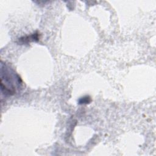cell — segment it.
Returning <instances> with one entry per match:
<instances>
[{
	"label": "cell",
	"instance_id": "cell-1",
	"mask_svg": "<svg viewBox=\"0 0 156 156\" xmlns=\"http://www.w3.org/2000/svg\"><path fill=\"white\" fill-rule=\"evenodd\" d=\"M1 69L4 71V73L1 71V90L5 94L12 95L15 93L16 86L21 83L20 78L16 77L14 73H12L8 68L4 69L1 66Z\"/></svg>",
	"mask_w": 156,
	"mask_h": 156
}]
</instances>
